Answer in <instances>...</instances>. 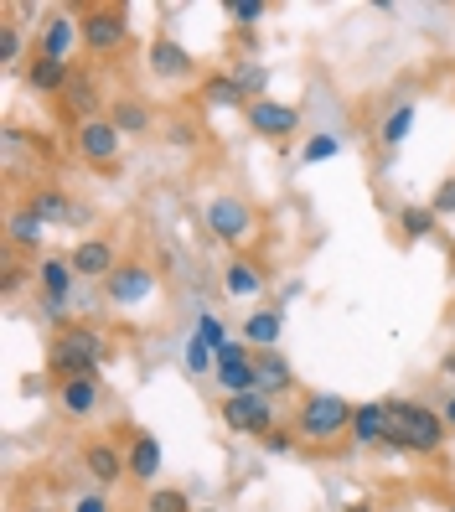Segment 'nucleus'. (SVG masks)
Segmentation results:
<instances>
[{
  "label": "nucleus",
  "instance_id": "obj_1",
  "mask_svg": "<svg viewBox=\"0 0 455 512\" xmlns=\"http://www.w3.org/2000/svg\"><path fill=\"white\" fill-rule=\"evenodd\" d=\"M109 357V342L99 337L94 326H63L52 337V352H47V368L63 378H99V363Z\"/></svg>",
  "mask_w": 455,
  "mask_h": 512
},
{
  "label": "nucleus",
  "instance_id": "obj_2",
  "mask_svg": "<svg viewBox=\"0 0 455 512\" xmlns=\"http://www.w3.org/2000/svg\"><path fill=\"white\" fill-rule=\"evenodd\" d=\"M352 409L357 404H347L342 394H306L290 430L300 435V445H326V440H337V435L352 430Z\"/></svg>",
  "mask_w": 455,
  "mask_h": 512
},
{
  "label": "nucleus",
  "instance_id": "obj_3",
  "mask_svg": "<svg viewBox=\"0 0 455 512\" xmlns=\"http://www.w3.org/2000/svg\"><path fill=\"white\" fill-rule=\"evenodd\" d=\"M78 32L94 57H114L130 47V11L125 6H88V11H78Z\"/></svg>",
  "mask_w": 455,
  "mask_h": 512
},
{
  "label": "nucleus",
  "instance_id": "obj_4",
  "mask_svg": "<svg viewBox=\"0 0 455 512\" xmlns=\"http://www.w3.org/2000/svg\"><path fill=\"white\" fill-rule=\"evenodd\" d=\"M207 233L228 249H244L249 238L259 233V213L244 202V197H212L207 202Z\"/></svg>",
  "mask_w": 455,
  "mask_h": 512
},
{
  "label": "nucleus",
  "instance_id": "obj_5",
  "mask_svg": "<svg viewBox=\"0 0 455 512\" xmlns=\"http://www.w3.org/2000/svg\"><path fill=\"white\" fill-rule=\"evenodd\" d=\"M218 414H223V425L233 435H254V440H264L269 430L280 425V419H275V399L259 394V388H254V394H228Z\"/></svg>",
  "mask_w": 455,
  "mask_h": 512
},
{
  "label": "nucleus",
  "instance_id": "obj_6",
  "mask_svg": "<svg viewBox=\"0 0 455 512\" xmlns=\"http://www.w3.org/2000/svg\"><path fill=\"white\" fill-rule=\"evenodd\" d=\"M404 435H409V456H440L445 450V414H435L430 404H409L404 399Z\"/></svg>",
  "mask_w": 455,
  "mask_h": 512
},
{
  "label": "nucleus",
  "instance_id": "obj_7",
  "mask_svg": "<svg viewBox=\"0 0 455 512\" xmlns=\"http://www.w3.org/2000/svg\"><path fill=\"white\" fill-rule=\"evenodd\" d=\"M218 383L228 388V394H254L259 388V368H254V347L238 337V342H223L218 347Z\"/></svg>",
  "mask_w": 455,
  "mask_h": 512
},
{
  "label": "nucleus",
  "instance_id": "obj_8",
  "mask_svg": "<svg viewBox=\"0 0 455 512\" xmlns=\"http://www.w3.org/2000/svg\"><path fill=\"white\" fill-rule=\"evenodd\" d=\"M119 135L114 125H109V114H99V119H83V125L73 130V150L83 161H94V166H114L119 161Z\"/></svg>",
  "mask_w": 455,
  "mask_h": 512
},
{
  "label": "nucleus",
  "instance_id": "obj_9",
  "mask_svg": "<svg viewBox=\"0 0 455 512\" xmlns=\"http://www.w3.org/2000/svg\"><path fill=\"white\" fill-rule=\"evenodd\" d=\"M244 119H249V130H254V135H264V140H290V135L300 130V104L254 99V104L244 109Z\"/></svg>",
  "mask_w": 455,
  "mask_h": 512
},
{
  "label": "nucleus",
  "instance_id": "obj_10",
  "mask_svg": "<svg viewBox=\"0 0 455 512\" xmlns=\"http://www.w3.org/2000/svg\"><path fill=\"white\" fill-rule=\"evenodd\" d=\"M104 290H109L114 306H140V300H150V290H156V269L140 264V259H125V264H119L114 275L104 280Z\"/></svg>",
  "mask_w": 455,
  "mask_h": 512
},
{
  "label": "nucleus",
  "instance_id": "obj_11",
  "mask_svg": "<svg viewBox=\"0 0 455 512\" xmlns=\"http://www.w3.org/2000/svg\"><path fill=\"white\" fill-rule=\"evenodd\" d=\"M68 264H73L78 280H109L114 269H119V254H114L109 238H78L73 254H68Z\"/></svg>",
  "mask_w": 455,
  "mask_h": 512
},
{
  "label": "nucleus",
  "instance_id": "obj_12",
  "mask_svg": "<svg viewBox=\"0 0 455 512\" xmlns=\"http://www.w3.org/2000/svg\"><path fill=\"white\" fill-rule=\"evenodd\" d=\"M83 471L99 481V487H119V476H130V456L114 440H88L83 445Z\"/></svg>",
  "mask_w": 455,
  "mask_h": 512
},
{
  "label": "nucleus",
  "instance_id": "obj_13",
  "mask_svg": "<svg viewBox=\"0 0 455 512\" xmlns=\"http://www.w3.org/2000/svg\"><path fill=\"white\" fill-rule=\"evenodd\" d=\"M73 264H68V254H47L42 264H37V285H42V295H47V316H63V300H68V290H73Z\"/></svg>",
  "mask_w": 455,
  "mask_h": 512
},
{
  "label": "nucleus",
  "instance_id": "obj_14",
  "mask_svg": "<svg viewBox=\"0 0 455 512\" xmlns=\"http://www.w3.org/2000/svg\"><path fill=\"white\" fill-rule=\"evenodd\" d=\"M99 404H104V383L99 378H63L57 383V409H63L68 419L99 414Z\"/></svg>",
  "mask_w": 455,
  "mask_h": 512
},
{
  "label": "nucleus",
  "instance_id": "obj_15",
  "mask_svg": "<svg viewBox=\"0 0 455 512\" xmlns=\"http://www.w3.org/2000/svg\"><path fill=\"white\" fill-rule=\"evenodd\" d=\"M57 109H63V119L78 130L83 119H99V88H94V78L88 73H73L68 78V88L57 94Z\"/></svg>",
  "mask_w": 455,
  "mask_h": 512
},
{
  "label": "nucleus",
  "instance_id": "obj_16",
  "mask_svg": "<svg viewBox=\"0 0 455 512\" xmlns=\"http://www.w3.org/2000/svg\"><path fill=\"white\" fill-rule=\"evenodd\" d=\"M73 42H83V32H78V16H73V11H47L37 52H42V57H57V63H68Z\"/></svg>",
  "mask_w": 455,
  "mask_h": 512
},
{
  "label": "nucleus",
  "instance_id": "obj_17",
  "mask_svg": "<svg viewBox=\"0 0 455 512\" xmlns=\"http://www.w3.org/2000/svg\"><path fill=\"white\" fill-rule=\"evenodd\" d=\"M150 73L166 78V83H181V78L197 73V57L181 42H171V37H156V42H150Z\"/></svg>",
  "mask_w": 455,
  "mask_h": 512
},
{
  "label": "nucleus",
  "instance_id": "obj_18",
  "mask_svg": "<svg viewBox=\"0 0 455 512\" xmlns=\"http://www.w3.org/2000/svg\"><path fill=\"white\" fill-rule=\"evenodd\" d=\"M130 481H140V487H156L161 481V440L150 435V430H135V440H130Z\"/></svg>",
  "mask_w": 455,
  "mask_h": 512
},
{
  "label": "nucleus",
  "instance_id": "obj_19",
  "mask_svg": "<svg viewBox=\"0 0 455 512\" xmlns=\"http://www.w3.org/2000/svg\"><path fill=\"white\" fill-rule=\"evenodd\" d=\"M254 368H259V394H290L295 388V368H290V357L280 347H269V352H254Z\"/></svg>",
  "mask_w": 455,
  "mask_h": 512
},
{
  "label": "nucleus",
  "instance_id": "obj_20",
  "mask_svg": "<svg viewBox=\"0 0 455 512\" xmlns=\"http://www.w3.org/2000/svg\"><path fill=\"white\" fill-rule=\"evenodd\" d=\"M68 78H73V63H57V57H42V52H32V63H26V88L32 94H63L68 88Z\"/></svg>",
  "mask_w": 455,
  "mask_h": 512
},
{
  "label": "nucleus",
  "instance_id": "obj_21",
  "mask_svg": "<svg viewBox=\"0 0 455 512\" xmlns=\"http://www.w3.org/2000/svg\"><path fill=\"white\" fill-rule=\"evenodd\" d=\"M109 125H114L119 135H145L150 125H156V114H150V104H145V99L119 94V99H109Z\"/></svg>",
  "mask_w": 455,
  "mask_h": 512
},
{
  "label": "nucleus",
  "instance_id": "obj_22",
  "mask_svg": "<svg viewBox=\"0 0 455 512\" xmlns=\"http://www.w3.org/2000/svg\"><path fill=\"white\" fill-rule=\"evenodd\" d=\"M202 104L207 109H249V94L233 73H207L202 78Z\"/></svg>",
  "mask_w": 455,
  "mask_h": 512
},
{
  "label": "nucleus",
  "instance_id": "obj_23",
  "mask_svg": "<svg viewBox=\"0 0 455 512\" xmlns=\"http://www.w3.org/2000/svg\"><path fill=\"white\" fill-rule=\"evenodd\" d=\"M6 228H11V233H6V238H11V249H37V244H42V233H47V218L37 213L32 202H16Z\"/></svg>",
  "mask_w": 455,
  "mask_h": 512
},
{
  "label": "nucleus",
  "instance_id": "obj_24",
  "mask_svg": "<svg viewBox=\"0 0 455 512\" xmlns=\"http://www.w3.org/2000/svg\"><path fill=\"white\" fill-rule=\"evenodd\" d=\"M223 290L233 295V300H254L259 290H264V269L254 264V259H228V269H223Z\"/></svg>",
  "mask_w": 455,
  "mask_h": 512
},
{
  "label": "nucleus",
  "instance_id": "obj_25",
  "mask_svg": "<svg viewBox=\"0 0 455 512\" xmlns=\"http://www.w3.org/2000/svg\"><path fill=\"white\" fill-rule=\"evenodd\" d=\"M280 337H285V311H254L249 321H244V342L254 347V352H269V347H280Z\"/></svg>",
  "mask_w": 455,
  "mask_h": 512
},
{
  "label": "nucleus",
  "instance_id": "obj_26",
  "mask_svg": "<svg viewBox=\"0 0 455 512\" xmlns=\"http://www.w3.org/2000/svg\"><path fill=\"white\" fill-rule=\"evenodd\" d=\"M383 430H388V404H357L352 409V440L357 445H383Z\"/></svg>",
  "mask_w": 455,
  "mask_h": 512
},
{
  "label": "nucleus",
  "instance_id": "obj_27",
  "mask_svg": "<svg viewBox=\"0 0 455 512\" xmlns=\"http://www.w3.org/2000/svg\"><path fill=\"white\" fill-rule=\"evenodd\" d=\"M414 99H399V104H393L388 109V119H383V150H388V156H393V150H399L404 140H409V130H414Z\"/></svg>",
  "mask_w": 455,
  "mask_h": 512
},
{
  "label": "nucleus",
  "instance_id": "obj_28",
  "mask_svg": "<svg viewBox=\"0 0 455 512\" xmlns=\"http://www.w3.org/2000/svg\"><path fill=\"white\" fill-rule=\"evenodd\" d=\"M440 228V218H435V207H399V233L409 238V244H424Z\"/></svg>",
  "mask_w": 455,
  "mask_h": 512
},
{
  "label": "nucleus",
  "instance_id": "obj_29",
  "mask_svg": "<svg viewBox=\"0 0 455 512\" xmlns=\"http://www.w3.org/2000/svg\"><path fill=\"white\" fill-rule=\"evenodd\" d=\"M388 404V430H383V445L409 456V435H404V399H383Z\"/></svg>",
  "mask_w": 455,
  "mask_h": 512
},
{
  "label": "nucleus",
  "instance_id": "obj_30",
  "mask_svg": "<svg viewBox=\"0 0 455 512\" xmlns=\"http://www.w3.org/2000/svg\"><path fill=\"white\" fill-rule=\"evenodd\" d=\"M145 512H197L187 502V492H176V487H150L145 492Z\"/></svg>",
  "mask_w": 455,
  "mask_h": 512
},
{
  "label": "nucleus",
  "instance_id": "obj_31",
  "mask_svg": "<svg viewBox=\"0 0 455 512\" xmlns=\"http://www.w3.org/2000/svg\"><path fill=\"white\" fill-rule=\"evenodd\" d=\"M207 368H218V347H207L197 331H192V342H187V373H207Z\"/></svg>",
  "mask_w": 455,
  "mask_h": 512
},
{
  "label": "nucleus",
  "instance_id": "obj_32",
  "mask_svg": "<svg viewBox=\"0 0 455 512\" xmlns=\"http://www.w3.org/2000/svg\"><path fill=\"white\" fill-rule=\"evenodd\" d=\"M337 150H342V140H337V135H311V140H306V150H300V161L316 166V161H331Z\"/></svg>",
  "mask_w": 455,
  "mask_h": 512
},
{
  "label": "nucleus",
  "instance_id": "obj_33",
  "mask_svg": "<svg viewBox=\"0 0 455 512\" xmlns=\"http://www.w3.org/2000/svg\"><path fill=\"white\" fill-rule=\"evenodd\" d=\"M21 32H16V21H0V63H6V68H16L21 63Z\"/></svg>",
  "mask_w": 455,
  "mask_h": 512
},
{
  "label": "nucleus",
  "instance_id": "obj_34",
  "mask_svg": "<svg viewBox=\"0 0 455 512\" xmlns=\"http://www.w3.org/2000/svg\"><path fill=\"white\" fill-rule=\"evenodd\" d=\"M259 445L269 450V456H295V450H300V435H295V430H280V425H275V430H269V435H264Z\"/></svg>",
  "mask_w": 455,
  "mask_h": 512
},
{
  "label": "nucleus",
  "instance_id": "obj_35",
  "mask_svg": "<svg viewBox=\"0 0 455 512\" xmlns=\"http://www.w3.org/2000/svg\"><path fill=\"white\" fill-rule=\"evenodd\" d=\"M233 78L244 83L249 104H254V99H269V94H264V83H269V73H264V68H233Z\"/></svg>",
  "mask_w": 455,
  "mask_h": 512
},
{
  "label": "nucleus",
  "instance_id": "obj_36",
  "mask_svg": "<svg viewBox=\"0 0 455 512\" xmlns=\"http://www.w3.org/2000/svg\"><path fill=\"white\" fill-rule=\"evenodd\" d=\"M264 11H269L264 0H228V16H233L238 26H254V21H259Z\"/></svg>",
  "mask_w": 455,
  "mask_h": 512
},
{
  "label": "nucleus",
  "instance_id": "obj_37",
  "mask_svg": "<svg viewBox=\"0 0 455 512\" xmlns=\"http://www.w3.org/2000/svg\"><path fill=\"white\" fill-rule=\"evenodd\" d=\"M430 207H435V218H455V176H445V182L435 187Z\"/></svg>",
  "mask_w": 455,
  "mask_h": 512
},
{
  "label": "nucleus",
  "instance_id": "obj_38",
  "mask_svg": "<svg viewBox=\"0 0 455 512\" xmlns=\"http://www.w3.org/2000/svg\"><path fill=\"white\" fill-rule=\"evenodd\" d=\"M197 337H202L207 347H223V342H228L223 326H218V316H197Z\"/></svg>",
  "mask_w": 455,
  "mask_h": 512
},
{
  "label": "nucleus",
  "instance_id": "obj_39",
  "mask_svg": "<svg viewBox=\"0 0 455 512\" xmlns=\"http://www.w3.org/2000/svg\"><path fill=\"white\" fill-rule=\"evenodd\" d=\"M21 285H26V269H21V264L11 259V264H6V280H0V290H6V295H16Z\"/></svg>",
  "mask_w": 455,
  "mask_h": 512
},
{
  "label": "nucleus",
  "instance_id": "obj_40",
  "mask_svg": "<svg viewBox=\"0 0 455 512\" xmlns=\"http://www.w3.org/2000/svg\"><path fill=\"white\" fill-rule=\"evenodd\" d=\"M73 512H109V502H104V497H78Z\"/></svg>",
  "mask_w": 455,
  "mask_h": 512
},
{
  "label": "nucleus",
  "instance_id": "obj_41",
  "mask_svg": "<svg viewBox=\"0 0 455 512\" xmlns=\"http://www.w3.org/2000/svg\"><path fill=\"white\" fill-rule=\"evenodd\" d=\"M440 373H445V378H455V352H445V363H440Z\"/></svg>",
  "mask_w": 455,
  "mask_h": 512
},
{
  "label": "nucleus",
  "instance_id": "obj_42",
  "mask_svg": "<svg viewBox=\"0 0 455 512\" xmlns=\"http://www.w3.org/2000/svg\"><path fill=\"white\" fill-rule=\"evenodd\" d=\"M445 425H455V394H450V404H445Z\"/></svg>",
  "mask_w": 455,
  "mask_h": 512
},
{
  "label": "nucleus",
  "instance_id": "obj_43",
  "mask_svg": "<svg viewBox=\"0 0 455 512\" xmlns=\"http://www.w3.org/2000/svg\"><path fill=\"white\" fill-rule=\"evenodd\" d=\"M347 512H378V507H373V502H352Z\"/></svg>",
  "mask_w": 455,
  "mask_h": 512
},
{
  "label": "nucleus",
  "instance_id": "obj_44",
  "mask_svg": "<svg viewBox=\"0 0 455 512\" xmlns=\"http://www.w3.org/2000/svg\"><path fill=\"white\" fill-rule=\"evenodd\" d=\"M197 512H218V507H197Z\"/></svg>",
  "mask_w": 455,
  "mask_h": 512
},
{
  "label": "nucleus",
  "instance_id": "obj_45",
  "mask_svg": "<svg viewBox=\"0 0 455 512\" xmlns=\"http://www.w3.org/2000/svg\"><path fill=\"white\" fill-rule=\"evenodd\" d=\"M32 512H52V507H32Z\"/></svg>",
  "mask_w": 455,
  "mask_h": 512
}]
</instances>
